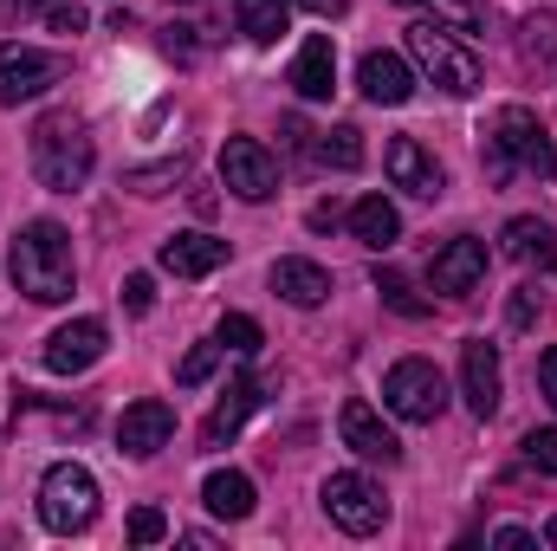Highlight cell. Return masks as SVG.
<instances>
[{"label":"cell","instance_id":"cell-36","mask_svg":"<svg viewBox=\"0 0 557 551\" xmlns=\"http://www.w3.org/2000/svg\"><path fill=\"white\" fill-rule=\"evenodd\" d=\"M493 546H499V551H525V546H532V532H525V526H499V532H493Z\"/></svg>","mask_w":557,"mask_h":551},{"label":"cell","instance_id":"cell-14","mask_svg":"<svg viewBox=\"0 0 557 551\" xmlns=\"http://www.w3.org/2000/svg\"><path fill=\"white\" fill-rule=\"evenodd\" d=\"M337 434H344V448H350V454H363V461H383V467H396V461H403V441L383 428V415L370 409V403H344Z\"/></svg>","mask_w":557,"mask_h":551},{"label":"cell","instance_id":"cell-11","mask_svg":"<svg viewBox=\"0 0 557 551\" xmlns=\"http://www.w3.org/2000/svg\"><path fill=\"white\" fill-rule=\"evenodd\" d=\"M104 344H111V331H104V318H72V325H59L52 338H46V370L52 377H78V370H91L98 357H104Z\"/></svg>","mask_w":557,"mask_h":551},{"label":"cell","instance_id":"cell-15","mask_svg":"<svg viewBox=\"0 0 557 551\" xmlns=\"http://www.w3.org/2000/svg\"><path fill=\"white\" fill-rule=\"evenodd\" d=\"M383 162H389V182H396V188H409V195H421V201H434V195L447 188L441 162H434V156H428V149H421L416 137H396Z\"/></svg>","mask_w":557,"mask_h":551},{"label":"cell","instance_id":"cell-19","mask_svg":"<svg viewBox=\"0 0 557 551\" xmlns=\"http://www.w3.org/2000/svg\"><path fill=\"white\" fill-rule=\"evenodd\" d=\"M214 267H227V241H214V234H175V241H162V273L208 279Z\"/></svg>","mask_w":557,"mask_h":551},{"label":"cell","instance_id":"cell-20","mask_svg":"<svg viewBox=\"0 0 557 551\" xmlns=\"http://www.w3.org/2000/svg\"><path fill=\"white\" fill-rule=\"evenodd\" d=\"M273 292L285 298V305L311 311V305L331 298V273H324L318 260H273Z\"/></svg>","mask_w":557,"mask_h":551},{"label":"cell","instance_id":"cell-37","mask_svg":"<svg viewBox=\"0 0 557 551\" xmlns=\"http://www.w3.org/2000/svg\"><path fill=\"white\" fill-rule=\"evenodd\" d=\"M337 221H344V208H337V201H318V208H311V228H318V234H324V228H337Z\"/></svg>","mask_w":557,"mask_h":551},{"label":"cell","instance_id":"cell-18","mask_svg":"<svg viewBox=\"0 0 557 551\" xmlns=\"http://www.w3.org/2000/svg\"><path fill=\"white\" fill-rule=\"evenodd\" d=\"M292 91L311 98V105L337 91V46H331L324 33H311V39L298 46V59H292Z\"/></svg>","mask_w":557,"mask_h":551},{"label":"cell","instance_id":"cell-6","mask_svg":"<svg viewBox=\"0 0 557 551\" xmlns=\"http://www.w3.org/2000/svg\"><path fill=\"white\" fill-rule=\"evenodd\" d=\"M383 409L403 415V421H441V409H447V377H441L428 357L389 364V377H383Z\"/></svg>","mask_w":557,"mask_h":551},{"label":"cell","instance_id":"cell-30","mask_svg":"<svg viewBox=\"0 0 557 551\" xmlns=\"http://www.w3.org/2000/svg\"><path fill=\"white\" fill-rule=\"evenodd\" d=\"M214 364H221V344H195V351L182 357L175 383H182V390H195V383H208V377H214Z\"/></svg>","mask_w":557,"mask_h":551},{"label":"cell","instance_id":"cell-34","mask_svg":"<svg viewBox=\"0 0 557 551\" xmlns=\"http://www.w3.org/2000/svg\"><path fill=\"white\" fill-rule=\"evenodd\" d=\"M46 20H52V33H65V39H72V33H85V13H78V7H65V0H59V7H46Z\"/></svg>","mask_w":557,"mask_h":551},{"label":"cell","instance_id":"cell-23","mask_svg":"<svg viewBox=\"0 0 557 551\" xmlns=\"http://www.w3.org/2000/svg\"><path fill=\"white\" fill-rule=\"evenodd\" d=\"M506 254H512L519 267H557V228L539 221V215L506 221Z\"/></svg>","mask_w":557,"mask_h":551},{"label":"cell","instance_id":"cell-35","mask_svg":"<svg viewBox=\"0 0 557 551\" xmlns=\"http://www.w3.org/2000/svg\"><path fill=\"white\" fill-rule=\"evenodd\" d=\"M539 383H545V403L557 409V344L545 351V357H539Z\"/></svg>","mask_w":557,"mask_h":551},{"label":"cell","instance_id":"cell-33","mask_svg":"<svg viewBox=\"0 0 557 551\" xmlns=\"http://www.w3.org/2000/svg\"><path fill=\"white\" fill-rule=\"evenodd\" d=\"M124 305L143 318V311L156 305V279H149V273H131V279H124Z\"/></svg>","mask_w":557,"mask_h":551},{"label":"cell","instance_id":"cell-9","mask_svg":"<svg viewBox=\"0 0 557 551\" xmlns=\"http://www.w3.org/2000/svg\"><path fill=\"white\" fill-rule=\"evenodd\" d=\"M221 182L240 195V201H273L278 195V162L267 143L253 137H234L227 149H221Z\"/></svg>","mask_w":557,"mask_h":551},{"label":"cell","instance_id":"cell-38","mask_svg":"<svg viewBox=\"0 0 557 551\" xmlns=\"http://www.w3.org/2000/svg\"><path fill=\"white\" fill-rule=\"evenodd\" d=\"M532 318H539V292H519L512 298V325H532Z\"/></svg>","mask_w":557,"mask_h":551},{"label":"cell","instance_id":"cell-40","mask_svg":"<svg viewBox=\"0 0 557 551\" xmlns=\"http://www.w3.org/2000/svg\"><path fill=\"white\" fill-rule=\"evenodd\" d=\"M7 13H46V7H59V0H0Z\"/></svg>","mask_w":557,"mask_h":551},{"label":"cell","instance_id":"cell-26","mask_svg":"<svg viewBox=\"0 0 557 551\" xmlns=\"http://www.w3.org/2000/svg\"><path fill=\"white\" fill-rule=\"evenodd\" d=\"M234 26H240L253 46H273L278 33L292 26V0H234Z\"/></svg>","mask_w":557,"mask_h":551},{"label":"cell","instance_id":"cell-13","mask_svg":"<svg viewBox=\"0 0 557 551\" xmlns=\"http://www.w3.org/2000/svg\"><path fill=\"white\" fill-rule=\"evenodd\" d=\"M169 434H175V409H169L162 396H143V403H131V409H124V421H117V448H124L131 461L162 454V448H169Z\"/></svg>","mask_w":557,"mask_h":551},{"label":"cell","instance_id":"cell-39","mask_svg":"<svg viewBox=\"0 0 557 551\" xmlns=\"http://www.w3.org/2000/svg\"><path fill=\"white\" fill-rule=\"evenodd\" d=\"M292 7H305V13H318V20H337V13H344V0H292Z\"/></svg>","mask_w":557,"mask_h":551},{"label":"cell","instance_id":"cell-17","mask_svg":"<svg viewBox=\"0 0 557 551\" xmlns=\"http://www.w3.org/2000/svg\"><path fill=\"white\" fill-rule=\"evenodd\" d=\"M260 403H267V390H260L253 377H234V383H227V396L214 403V415L201 421V441H208V448H227V441L247 428V415L260 409Z\"/></svg>","mask_w":557,"mask_h":551},{"label":"cell","instance_id":"cell-8","mask_svg":"<svg viewBox=\"0 0 557 551\" xmlns=\"http://www.w3.org/2000/svg\"><path fill=\"white\" fill-rule=\"evenodd\" d=\"M59 78H65V59H59V52L0 46V105H33V98H46Z\"/></svg>","mask_w":557,"mask_h":551},{"label":"cell","instance_id":"cell-3","mask_svg":"<svg viewBox=\"0 0 557 551\" xmlns=\"http://www.w3.org/2000/svg\"><path fill=\"white\" fill-rule=\"evenodd\" d=\"M512 169H532L539 182L557 175V143L525 105H506V111H493V124H486V175L506 182Z\"/></svg>","mask_w":557,"mask_h":551},{"label":"cell","instance_id":"cell-12","mask_svg":"<svg viewBox=\"0 0 557 551\" xmlns=\"http://www.w3.org/2000/svg\"><path fill=\"white\" fill-rule=\"evenodd\" d=\"M499 390H506L499 351H493L486 338H467V344H460V396H467V409L486 421V415L499 409Z\"/></svg>","mask_w":557,"mask_h":551},{"label":"cell","instance_id":"cell-31","mask_svg":"<svg viewBox=\"0 0 557 551\" xmlns=\"http://www.w3.org/2000/svg\"><path fill=\"white\" fill-rule=\"evenodd\" d=\"M519 448H525V467H539V474H557V428H532Z\"/></svg>","mask_w":557,"mask_h":551},{"label":"cell","instance_id":"cell-29","mask_svg":"<svg viewBox=\"0 0 557 551\" xmlns=\"http://www.w3.org/2000/svg\"><path fill=\"white\" fill-rule=\"evenodd\" d=\"M214 344H221V351H234V357H253L267 338H260V318H247V311H227V318H221V331H214Z\"/></svg>","mask_w":557,"mask_h":551},{"label":"cell","instance_id":"cell-22","mask_svg":"<svg viewBox=\"0 0 557 551\" xmlns=\"http://www.w3.org/2000/svg\"><path fill=\"white\" fill-rule=\"evenodd\" d=\"M350 234H357L370 254H389V247L403 241V215H396L383 195H363V201L350 208Z\"/></svg>","mask_w":557,"mask_h":551},{"label":"cell","instance_id":"cell-10","mask_svg":"<svg viewBox=\"0 0 557 551\" xmlns=\"http://www.w3.org/2000/svg\"><path fill=\"white\" fill-rule=\"evenodd\" d=\"M428 285H434L441 298H473V292L486 285V241L460 234V241L434 247V260H428Z\"/></svg>","mask_w":557,"mask_h":551},{"label":"cell","instance_id":"cell-1","mask_svg":"<svg viewBox=\"0 0 557 551\" xmlns=\"http://www.w3.org/2000/svg\"><path fill=\"white\" fill-rule=\"evenodd\" d=\"M13 285L33 305H59L78 285V260H72V234L59 221H26L13 234Z\"/></svg>","mask_w":557,"mask_h":551},{"label":"cell","instance_id":"cell-28","mask_svg":"<svg viewBox=\"0 0 557 551\" xmlns=\"http://www.w3.org/2000/svg\"><path fill=\"white\" fill-rule=\"evenodd\" d=\"M376 292H383V305H389V311H403V318H428V298H421L396 267H376Z\"/></svg>","mask_w":557,"mask_h":551},{"label":"cell","instance_id":"cell-27","mask_svg":"<svg viewBox=\"0 0 557 551\" xmlns=\"http://www.w3.org/2000/svg\"><path fill=\"white\" fill-rule=\"evenodd\" d=\"M403 7H428L434 13V26H447V33H486V0H403Z\"/></svg>","mask_w":557,"mask_h":551},{"label":"cell","instance_id":"cell-5","mask_svg":"<svg viewBox=\"0 0 557 551\" xmlns=\"http://www.w3.org/2000/svg\"><path fill=\"white\" fill-rule=\"evenodd\" d=\"M98 519V480L78 467V461H59V467H46V480H39V526L46 532H85Z\"/></svg>","mask_w":557,"mask_h":551},{"label":"cell","instance_id":"cell-21","mask_svg":"<svg viewBox=\"0 0 557 551\" xmlns=\"http://www.w3.org/2000/svg\"><path fill=\"white\" fill-rule=\"evenodd\" d=\"M519 65L532 72V78H552L557 72V13H525L519 20Z\"/></svg>","mask_w":557,"mask_h":551},{"label":"cell","instance_id":"cell-2","mask_svg":"<svg viewBox=\"0 0 557 551\" xmlns=\"http://www.w3.org/2000/svg\"><path fill=\"white\" fill-rule=\"evenodd\" d=\"M26 162H33L39 188H52V195H72V188H85V182H91L98 143H91V131H85V118H72V111H46V118L33 124Z\"/></svg>","mask_w":557,"mask_h":551},{"label":"cell","instance_id":"cell-25","mask_svg":"<svg viewBox=\"0 0 557 551\" xmlns=\"http://www.w3.org/2000/svg\"><path fill=\"white\" fill-rule=\"evenodd\" d=\"M201 500H208V513H214V519H247V513H253V480H247V474H234V467H221V474H208Z\"/></svg>","mask_w":557,"mask_h":551},{"label":"cell","instance_id":"cell-16","mask_svg":"<svg viewBox=\"0 0 557 551\" xmlns=\"http://www.w3.org/2000/svg\"><path fill=\"white\" fill-rule=\"evenodd\" d=\"M357 85H363L370 105H409V98H416V72H409V59H396V52H363Z\"/></svg>","mask_w":557,"mask_h":551},{"label":"cell","instance_id":"cell-24","mask_svg":"<svg viewBox=\"0 0 557 551\" xmlns=\"http://www.w3.org/2000/svg\"><path fill=\"white\" fill-rule=\"evenodd\" d=\"M305 156H311L318 169H363V131H357V124L318 131V137H305Z\"/></svg>","mask_w":557,"mask_h":551},{"label":"cell","instance_id":"cell-32","mask_svg":"<svg viewBox=\"0 0 557 551\" xmlns=\"http://www.w3.org/2000/svg\"><path fill=\"white\" fill-rule=\"evenodd\" d=\"M156 539H169V519L156 506H137L131 513V546H156Z\"/></svg>","mask_w":557,"mask_h":551},{"label":"cell","instance_id":"cell-4","mask_svg":"<svg viewBox=\"0 0 557 551\" xmlns=\"http://www.w3.org/2000/svg\"><path fill=\"white\" fill-rule=\"evenodd\" d=\"M409 59H416L447 98H473V91H480V52L460 46V39H454L447 26H434V20H416V26H409Z\"/></svg>","mask_w":557,"mask_h":551},{"label":"cell","instance_id":"cell-7","mask_svg":"<svg viewBox=\"0 0 557 551\" xmlns=\"http://www.w3.org/2000/svg\"><path fill=\"white\" fill-rule=\"evenodd\" d=\"M318 500H324L331 526L350 532V539H370V532H383V519H389V500H383V487H376L370 474H331Z\"/></svg>","mask_w":557,"mask_h":551},{"label":"cell","instance_id":"cell-41","mask_svg":"<svg viewBox=\"0 0 557 551\" xmlns=\"http://www.w3.org/2000/svg\"><path fill=\"white\" fill-rule=\"evenodd\" d=\"M545 546H557V519H552V526H545Z\"/></svg>","mask_w":557,"mask_h":551}]
</instances>
